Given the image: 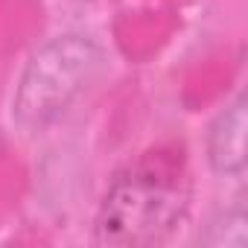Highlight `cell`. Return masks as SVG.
I'll use <instances>...</instances> for the list:
<instances>
[{"label":"cell","mask_w":248,"mask_h":248,"mask_svg":"<svg viewBox=\"0 0 248 248\" xmlns=\"http://www.w3.org/2000/svg\"><path fill=\"white\" fill-rule=\"evenodd\" d=\"M190 184L178 152L155 149L117 172L105 190L93 239L111 248H140L164 242L187 213Z\"/></svg>","instance_id":"obj_1"},{"label":"cell","mask_w":248,"mask_h":248,"mask_svg":"<svg viewBox=\"0 0 248 248\" xmlns=\"http://www.w3.org/2000/svg\"><path fill=\"white\" fill-rule=\"evenodd\" d=\"M102 67V47L85 35L67 32L44 41L27 62L15 96L12 120L24 132H41L70 108L85 85Z\"/></svg>","instance_id":"obj_2"},{"label":"cell","mask_w":248,"mask_h":248,"mask_svg":"<svg viewBox=\"0 0 248 248\" xmlns=\"http://www.w3.org/2000/svg\"><path fill=\"white\" fill-rule=\"evenodd\" d=\"M245 132H248V102L239 93L210 126L207 161L219 175L245 172Z\"/></svg>","instance_id":"obj_3"},{"label":"cell","mask_w":248,"mask_h":248,"mask_svg":"<svg viewBox=\"0 0 248 248\" xmlns=\"http://www.w3.org/2000/svg\"><path fill=\"white\" fill-rule=\"evenodd\" d=\"M210 248H248V213L245 204L236 202L233 207H225L204 231L202 236Z\"/></svg>","instance_id":"obj_4"}]
</instances>
